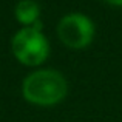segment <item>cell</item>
<instances>
[{
	"label": "cell",
	"instance_id": "obj_1",
	"mask_svg": "<svg viewBox=\"0 0 122 122\" xmlns=\"http://www.w3.org/2000/svg\"><path fill=\"white\" fill-rule=\"evenodd\" d=\"M68 82L57 70H36L22 82V96L26 102L39 107L57 105L66 97Z\"/></svg>",
	"mask_w": 122,
	"mask_h": 122
},
{
	"label": "cell",
	"instance_id": "obj_2",
	"mask_svg": "<svg viewBox=\"0 0 122 122\" xmlns=\"http://www.w3.org/2000/svg\"><path fill=\"white\" fill-rule=\"evenodd\" d=\"M14 57L26 66H39L50 56V42L39 26H23L11 40Z\"/></svg>",
	"mask_w": 122,
	"mask_h": 122
},
{
	"label": "cell",
	"instance_id": "obj_3",
	"mask_svg": "<svg viewBox=\"0 0 122 122\" xmlns=\"http://www.w3.org/2000/svg\"><path fill=\"white\" fill-rule=\"evenodd\" d=\"M96 28L93 20L82 12L63 15L57 23L59 40L70 50H83L94 39Z\"/></svg>",
	"mask_w": 122,
	"mask_h": 122
},
{
	"label": "cell",
	"instance_id": "obj_4",
	"mask_svg": "<svg viewBox=\"0 0 122 122\" xmlns=\"http://www.w3.org/2000/svg\"><path fill=\"white\" fill-rule=\"evenodd\" d=\"M15 20L23 26H37L40 17V6L34 0H20L14 8Z\"/></svg>",
	"mask_w": 122,
	"mask_h": 122
},
{
	"label": "cell",
	"instance_id": "obj_5",
	"mask_svg": "<svg viewBox=\"0 0 122 122\" xmlns=\"http://www.w3.org/2000/svg\"><path fill=\"white\" fill-rule=\"evenodd\" d=\"M107 3L110 5H114V6H122V0H105Z\"/></svg>",
	"mask_w": 122,
	"mask_h": 122
}]
</instances>
